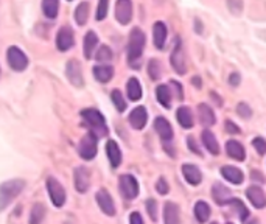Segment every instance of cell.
<instances>
[{
	"mask_svg": "<svg viewBox=\"0 0 266 224\" xmlns=\"http://www.w3.org/2000/svg\"><path fill=\"white\" fill-rule=\"evenodd\" d=\"M144 47H145V33L140 28H132V31L129 33V41H128V63L131 67L139 69L137 63L144 54Z\"/></svg>",
	"mask_w": 266,
	"mask_h": 224,
	"instance_id": "6da1fadb",
	"label": "cell"
},
{
	"mask_svg": "<svg viewBox=\"0 0 266 224\" xmlns=\"http://www.w3.org/2000/svg\"><path fill=\"white\" fill-rule=\"evenodd\" d=\"M25 187V182L22 179L8 181L0 185V210L7 209L8 205L14 201L17 195H21Z\"/></svg>",
	"mask_w": 266,
	"mask_h": 224,
	"instance_id": "7a4b0ae2",
	"label": "cell"
},
{
	"mask_svg": "<svg viewBox=\"0 0 266 224\" xmlns=\"http://www.w3.org/2000/svg\"><path fill=\"white\" fill-rule=\"evenodd\" d=\"M81 117L84 119V122L91 126V133L98 137V136H106L108 134V128H106V122L104 117L100 110L97 109H83L81 110Z\"/></svg>",
	"mask_w": 266,
	"mask_h": 224,
	"instance_id": "3957f363",
	"label": "cell"
},
{
	"mask_svg": "<svg viewBox=\"0 0 266 224\" xmlns=\"http://www.w3.org/2000/svg\"><path fill=\"white\" fill-rule=\"evenodd\" d=\"M97 149H98V137H95L92 133L86 134L78 145V154L84 160H92L97 156Z\"/></svg>",
	"mask_w": 266,
	"mask_h": 224,
	"instance_id": "277c9868",
	"label": "cell"
},
{
	"mask_svg": "<svg viewBox=\"0 0 266 224\" xmlns=\"http://www.w3.org/2000/svg\"><path fill=\"white\" fill-rule=\"evenodd\" d=\"M47 190L50 195V199L55 207H62L65 202V190L61 185V182L55 178H48L47 179Z\"/></svg>",
	"mask_w": 266,
	"mask_h": 224,
	"instance_id": "5b68a950",
	"label": "cell"
},
{
	"mask_svg": "<svg viewBox=\"0 0 266 224\" xmlns=\"http://www.w3.org/2000/svg\"><path fill=\"white\" fill-rule=\"evenodd\" d=\"M7 58H8V64L13 70L16 72H22L28 67V58L27 54L19 48V47H10L8 53H7Z\"/></svg>",
	"mask_w": 266,
	"mask_h": 224,
	"instance_id": "8992f818",
	"label": "cell"
},
{
	"mask_svg": "<svg viewBox=\"0 0 266 224\" xmlns=\"http://www.w3.org/2000/svg\"><path fill=\"white\" fill-rule=\"evenodd\" d=\"M139 182L132 175H121L120 176V192L123 195V198L131 201L134 198H137L139 195Z\"/></svg>",
	"mask_w": 266,
	"mask_h": 224,
	"instance_id": "52a82bcc",
	"label": "cell"
},
{
	"mask_svg": "<svg viewBox=\"0 0 266 224\" xmlns=\"http://www.w3.org/2000/svg\"><path fill=\"white\" fill-rule=\"evenodd\" d=\"M170 63H171V67L174 69L176 73H179V75H184V73H185L187 67H185V56H184V51H182L181 37H176L174 47H173V51H171Z\"/></svg>",
	"mask_w": 266,
	"mask_h": 224,
	"instance_id": "ba28073f",
	"label": "cell"
},
{
	"mask_svg": "<svg viewBox=\"0 0 266 224\" xmlns=\"http://www.w3.org/2000/svg\"><path fill=\"white\" fill-rule=\"evenodd\" d=\"M75 44V36H74V30L69 25H64L59 28L58 34H56V47L59 51H67L74 47Z\"/></svg>",
	"mask_w": 266,
	"mask_h": 224,
	"instance_id": "9c48e42d",
	"label": "cell"
},
{
	"mask_svg": "<svg viewBox=\"0 0 266 224\" xmlns=\"http://www.w3.org/2000/svg\"><path fill=\"white\" fill-rule=\"evenodd\" d=\"M75 189L78 193H86L91 187V172L86 166H77L75 168Z\"/></svg>",
	"mask_w": 266,
	"mask_h": 224,
	"instance_id": "30bf717a",
	"label": "cell"
},
{
	"mask_svg": "<svg viewBox=\"0 0 266 224\" xmlns=\"http://www.w3.org/2000/svg\"><path fill=\"white\" fill-rule=\"evenodd\" d=\"M65 75L69 81L72 83L75 87H83L84 86V80H83V70L78 61L70 60L65 66Z\"/></svg>",
	"mask_w": 266,
	"mask_h": 224,
	"instance_id": "8fae6325",
	"label": "cell"
},
{
	"mask_svg": "<svg viewBox=\"0 0 266 224\" xmlns=\"http://www.w3.org/2000/svg\"><path fill=\"white\" fill-rule=\"evenodd\" d=\"M115 19L121 24L126 25L132 19V4L129 0H120L115 5Z\"/></svg>",
	"mask_w": 266,
	"mask_h": 224,
	"instance_id": "7c38bea8",
	"label": "cell"
},
{
	"mask_svg": "<svg viewBox=\"0 0 266 224\" xmlns=\"http://www.w3.org/2000/svg\"><path fill=\"white\" fill-rule=\"evenodd\" d=\"M97 202H98V207L101 209L103 213H106L108 216L115 215V204H114V199L108 190L103 189L97 193Z\"/></svg>",
	"mask_w": 266,
	"mask_h": 224,
	"instance_id": "4fadbf2b",
	"label": "cell"
},
{
	"mask_svg": "<svg viewBox=\"0 0 266 224\" xmlns=\"http://www.w3.org/2000/svg\"><path fill=\"white\" fill-rule=\"evenodd\" d=\"M128 120H129V123L134 129H144L147 126V122H148L147 107L145 106H137L136 109H132Z\"/></svg>",
	"mask_w": 266,
	"mask_h": 224,
	"instance_id": "5bb4252c",
	"label": "cell"
},
{
	"mask_svg": "<svg viewBox=\"0 0 266 224\" xmlns=\"http://www.w3.org/2000/svg\"><path fill=\"white\" fill-rule=\"evenodd\" d=\"M246 196L247 199L251 201V204L254 205L255 209H263L266 205V196L261 187L258 185H251L249 189L246 190Z\"/></svg>",
	"mask_w": 266,
	"mask_h": 224,
	"instance_id": "9a60e30c",
	"label": "cell"
},
{
	"mask_svg": "<svg viewBox=\"0 0 266 224\" xmlns=\"http://www.w3.org/2000/svg\"><path fill=\"white\" fill-rule=\"evenodd\" d=\"M154 129L156 133L159 134V137H161L164 142H171L173 139V128L170 125V122L164 117H157L154 120Z\"/></svg>",
	"mask_w": 266,
	"mask_h": 224,
	"instance_id": "2e32d148",
	"label": "cell"
},
{
	"mask_svg": "<svg viewBox=\"0 0 266 224\" xmlns=\"http://www.w3.org/2000/svg\"><path fill=\"white\" fill-rule=\"evenodd\" d=\"M179 205L167 201L164 205V222L165 224H181V215H179Z\"/></svg>",
	"mask_w": 266,
	"mask_h": 224,
	"instance_id": "e0dca14e",
	"label": "cell"
},
{
	"mask_svg": "<svg viewBox=\"0 0 266 224\" xmlns=\"http://www.w3.org/2000/svg\"><path fill=\"white\" fill-rule=\"evenodd\" d=\"M182 175L185 178V181L190 185H198L203 181V173L196 165H191V163H184L182 165Z\"/></svg>",
	"mask_w": 266,
	"mask_h": 224,
	"instance_id": "ac0fdd59",
	"label": "cell"
},
{
	"mask_svg": "<svg viewBox=\"0 0 266 224\" xmlns=\"http://www.w3.org/2000/svg\"><path fill=\"white\" fill-rule=\"evenodd\" d=\"M212 196H214V199L217 201L218 205H226V204H229L230 199H232L230 198V190L221 182L214 184V187H212Z\"/></svg>",
	"mask_w": 266,
	"mask_h": 224,
	"instance_id": "d6986e66",
	"label": "cell"
},
{
	"mask_svg": "<svg viewBox=\"0 0 266 224\" xmlns=\"http://www.w3.org/2000/svg\"><path fill=\"white\" fill-rule=\"evenodd\" d=\"M153 42H154V45L159 50L165 47V42H167V25L164 22H156L153 25Z\"/></svg>",
	"mask_w": 266,
	"mask_h": 224,
	"instance_id": "ffe728a7",
	"label": "cell"
},
{
	"mask_svg": "<svg viewBox=\"0 0 266 224\" xmlns=\"http://www.w3.org/2000/svg\"><path fill=\"white\" fill-rule=\"evenodd\" d=\"M201 140H203L206 149H207L210 154H214V156H218V154H220V145H218L217 137H215L214 133H212V131L204 129L203 133H201Z\"/></svg>",
	"mask_w": 266,
	"mask_h": 224,
	"instance_id": "44dd1931",
	"label": "cell"
},
{
	"mask_svg": "<svg viewBox=\"0 0 266 224\" xmlns=\"http://www.w3.org/2000/svg\"><path fill=\"white\" fill-rule=\"evenodd\" d=\"M198 117H200V123L203 126H214L215 122H217V117L214 114V109H212L206 103H201L198 106Z\"/></svg>",
	"mask_w": 266,
	"mask_h": 224,
	"instance_id": "7402d4cb",
	"label": "cell"
},
{
	"mask_svg": "<svg viewBox=\"0 0 266 224\" xmlns=\"http://www.w3.org/2000/svg\"><path fill=\"white\" fill-rule=\"evenodd\" d=\"M221 175L224 176L226 181H229L230 184H235V185H238V184H241V182L244 181L243 172L240 170V168L232 166V165L223 166V168H221Z\"/></svg>",
	"mask_w": 266,
	"mask_h": 224,
	"instance_id": "603a6c76",
	"label": "cell"
},
{
	"mask_svg": "<svg viewBox=\"0 0 266 224\" xmlns=\"http://www.w3.org/2000/svg\"><path fill=\"white\" fill-rule=\"evenodd\" d=\"M226 153L229 157H232L235 160H240L243 162L246 159V151H244V146L237 142V140H229L226 143Z\"/></svg>",
	"mask_w": 266,
	"mask_h": 224,
	"instance_id": "cb8c5ba5",
	"label": "cell"
},
{
	"mask_svg": "<svg viewBox=\"0 0 266 224\" xmlns=\"http://www.w3.org/2000/svg\"><path fill=\"white\" fill-rule=\"evenodd\" d=\"M106 153H108V159H109L112 168L120 166V163H121V151H120V146L117 145V142L109 140L108 143H106Z\"/></svg>",
	"mask_w": 266,
	"mask_h": 224,
	"instance_id": "d4e9b609",
	"label": "cell"
},
{
	"mask_svg": "<svg viewBox=\"0 0 266 224\" xmlns=\"http://www.w3.org/2000/svg\"><path fill=\"white\" fill-rule=\"evenodd\" d=\"M94 75L95 80L100 83H109L114 77V67L109 64H100L94 67Z\"/></svg>",
	"mask_w": 266,
	"mask_h": 224,
	"instance_id": "484cf974",
	"label": "cell"
},
{
	"mask_svg": "<svg viewBox=\"0 0 266 224\" xmlns=\"http://www.w3.org/2000/svg\"><path fill=\"white\" fill-rule=\"evenodd\" d=\"M156 97H157V101L161 103V106H164V107H167V109L171 107V97H173V93H171L170 86H167V84L157 86V89H156Z\"/></svg>",
	"mask_w": 266,
	"mask_h": 224,
	"instance_id": "4316f807",
	"label": "cell"
},
{
	"mask_svg": "<svg viewBox=\"0 0 266 224\" xmlns=\"http://www.w3.org/2000/svg\"><path fill=\"white\" fill-rule=\"evenodd\" d=\"M176 119L184 129H190L193 126V114H191V109L187 106H181L176 110Z\"/></svg>",
	"mask_w": 266,
	"mask_h": 224,
	"instance_id": "83f0119b",
	"label": "cell"
},
{
	"mask_svg": "<svg viewBox=\"0 0 266 224\" xmlns=\"http://www.w3.org/2000/svg\"><path fill=\"white\" fill-rule=\"evenodd\" d=\"M98 44V36L95 31H89L84 36V58L86 60H91L92 58V53L95 51V47Z\"/></svg>",
	"mask_w": 266,
	"mask_h": 224,
	"instance_id": "f1b7e54d",
	"label": "cell"
},
{
	"mask_svg": "<svg viewBox=\"0 0 266 224\" xmlns=\"http://www.w3.org/2000/svg\"><path fill=\"white\" fill-rule=\"evenodd\" d=\"M126 93L131 101H139L142 98V93L144 92H142V86L137 78L132 77L126 81Z\"/></svg>",
	"mask_w": 266,
	"mask_h": 224,
	"instance_id": "f546056e",
	"label": "cell"
},
{
	"mask_svg": "<svg viewBox=\"0 0 266 224\" xmlns=\"http://www.w3.org/2000/svg\"><path fill=\"white\" fill-rule=\"evenodd\" d=\"M210 205L204 201H198L196 204H194V216H196V219L200 222H206L209 218H210Z\"/></svg>",
	"mask_w": 266,
	"mask_h": 224,
	"instance_id": "4dcf8cb0",
	"label": "cell"
},
{
	"mask_svg": "<svg viewBox=\"0 0 266 224\" xmlns=\"http://www.w3.org/2000/svg\"><path fill=\"white\" fill-rule=\"evenodd\" d=\"M44 216H45V207H44V205L42 204H34L31 212H30L28 221H30V224H41Z\"/></svg>",
	"mask_w": 266,
	"mask_h": 224,
	"instance_id": "1f68e13d",
	"label": "cell"
},
{
	"mask_svg": "<svg viewBox=\"0 0 266 224\" xmlns=\"http://www.w3.org/2000/svg\"><path fill=\"white\" fill-rule=\"evenodd\" d=\"M58 10L59 4L56 0H45V2H42V11L48 19H55L58 16Z\"/></svg>",
	"mask_w": 266,
	"mask_h": 224,
	"instance_id": "d6a6232c",
	"label": "cell"
},
{
	"mask_svg": "<svg viewBox=\"0 0 266 224\" xmlns=\"http://www.w3.org/2000/svg\"><path fill=\"white\" fill-rule=\"evenodd\" d=\"M89 19V4L87 2H83L78 5L77 11H75V21L78 25H84Z\"/></svg>",
	"mask_w": 266,
	"mask_h": 224,
	"instance_id": "836d02e7",
	"label": "cell"
},
{
	"mask_svg": "<svg viewBox=\"0 0 266 224\" xmlns=\"http://www.w3.org/2000/svg\"><path fill=\"white\" fill-rule=\"evenodd\" d=\"M111 100H112V103H114V106L117 107V110L118 112H125L126 110V106H128V103L125 101V98H123V95H121V92L120 90H112V93H111Z\"/></svg>",
	"mask_w": 266,
	"mask_h": 224,
	"instance_id": "e575fe53",
	"label": "cell"
},
{
	"mask_svg": "<svg viewBox=\"0 0 266 224\" xmlns=\"http://www.w3.org/2000/svg\"><path fill=\"white\" fill-rule=\"evenodd\" d=\"M95 60L98 63H104V64H108L111 60H112V50L108 47V45H103L98 48L97 54H95Z\"/></svg>",
	"mask_w": 266,
	"mask_h": 224,
	"instance_id": "d590c367",
	"label": "cell"
},
{
	"mask_svg": "<svg viewBox=\"0 0 266 224\" xmlns=\"http://www.w3.org/2000/svg\"><path fill=\"white\" fill-rule=\"evenodd\" d=\"M229 204L235 205V209H237V212H238V218H240L241 221H246V219H247V216H249V210L246 209V205H244L240 199L232 198V199L229 201Z\"/></svg>",
	"mask_w": 266,
	"mask_h": 224,
	"instance_id": "8d00e7d4",
	"label": "cell"
},
{
	"mask_svg": "<svg viewBox=\"0 0 266 224\" xmlns=\"http://www.w3.org/2000/svg\"><path fill=\"white\" fill-rule=\"evenodd\" d=\"M148 73H150V77H151L153 80L161 78V63H159V60H150Z\"/></svg>",
	"mask_w": 266,
	"mask_h": 224,
	"instance_id": "74e56055",
	"label": "cell"
},
{
	"mask_svg": "<svg viewBox=\"0 0 266 224\" xmlns=\"http://www.w3.org/2000/svg\"><path fill=\"white\" fill-rule=\"evenodd\" d=\"M108 8H109V2L101 0V2L98 4V8H97V16H95L97 21H103V19L106 17V14H108Z\"/></svg>",
	"mask_w": 266,
	"mask_h": 224,
	"instance_id": "f35d334b",
	"label": "cell"
},
{
	"mask_svg": "<svg viewBox=\"0 0 266 224\" xmlns=\"http://www.w3.org/2000/svg\"><path fill=\"white\" fill-rule=\"evenodd\" d=\"M147 210H148L150 218L156 222L157 221V204H156L154 199H148L147 201Z\"/></svg>",
	"mask_w": 266,
	"mask_h": 224,
	"instance_id": "ab89813d",
	"label": "cell"
},
{
	"mask_svg": "<svg viewBox=\"0 0 266 224\" xmlns=\"http://www.w3.org/2000/svg\"><path fill=\"white\" fill-rule=\"evenodd\" d=\"M252 145H254V148L257 149V153H258L260 156H263V154L266 153V142H264L263 137H255V139L252 140Z\"/></svg>",
	"mask_w": 266,
	"mask_h": 224,
	"instance_id": "60d3db41",
	"label": "cell"
},
{
	"mask_svg": "<svg viewBox=\"0 0 266 224\" xmlns=\"http://www.w3.org/2000/svg\"><path fill=\"white\" fill-rule=\"evenodd\" d=\"M237 112H238V116L240 117H243V119H249L251 117V114H252V109L247 106L246 103H240L238 106H237Z\"/></svg>",
	"mask_w": 266,
	"mask_h": 224,
	"instance_id": "b9f144b4",
	"label": "cell"
},
{
	"mask_svg": "<svg viewBox=\"0 0 266 224\" xmlns=\"http://www.w3.org/2000/svg\"><path fill=\"white\" fill-rule=\"evenodd\" d=\"M156 189H157V192H159V195H167L168 193V184H167V181H165V178H161L157 181V184H156Z\"/></svg>",
	"mask_w": 266,
	"mask_h": 224,
	"instance_id": "7bdbcfd3",
	"label": "cell"
},
{
	"mask_svg": "<svg viewBox=\"0 0 266 224\" xmlns=\"http://www.w3.org/2000/svg\"><path fill=\"white\" fill-rule=\"evenodd\" d=\"M187 146L191 149V151L194 153V154H198V156H203V153L200 151V148H198V145H196V142H194V139L191 137V136H188L187 137Z\"/></svg>",
	"mask_w": 266,
	"mask_h": 224,
	"instance_id": "ee69618b",
	"label": "cell"
},
{
	"mask_svg": "<svg viewBox=\"0 0 266 224\" xmlns=\"http://www.w3.org/2000/svg\"><path fill=\"white\" fill-rule=\"evenodd\" d=\"M226 131L230 134H238L240 133V128L234 123V122H230V120H226Z\"/></svg>",
	"mask_w": 266,
	"mask_h": 224,
	"instance_id": "f6af8a7d",
	"label": "cell"
},
{
	"mask_svg": "<svg viewBox=\"0 0 266 224\" xmlns=\"http://www.w3.org/2000/svg\"><path fill=\"white\" fill-rule=\"evenodd\" d=\"M170 86L171 87H174V92H176V97L179 98V100H182L184 98V92H182V86L177 83V81H171L170 83Z\"/></svg>",
	"mask_w": 266,
	"mask_h": 224,
	"instance_id": "bcb514c9",
	"label": "cell"
},
{
	"mask_svg": "<svg viewBox=\"0 0 266 224\" xmlns=\"http://www.w3.org/2000/svg\"><path fill=\"white\" fill-rule=\"evenodd\" d=\"M129 224H144V218H142L139 212H132L129 218Z\"/></svg>",
	"mask_w": 266,
	"mask_h": 224,
	"instance_id": "7dc6e473",
	"label": "cell"
},
{
	"mask_svg": "<svg viewBox=\"0 0 266 224\" xmlns=\"http://www.w3.org/2000/svg\"><path fill=\"white\" fill-rule=\"evenodd\" d=\"M240 80H241V77H240L238 73H232V75H230V77H229V84L235 87V86H238Z\"/></svg>",
	"mask_w": 266,
	"mask_h": 224,
	"instance_id": "c3c4849f",
	"label": "cell"
},
{
	"mask_svg": "<svg viewBox=\"0 0 266 224\" xmlns=\"http://www.w3.org/2000/svg\"><path fill=\"white\" fill-rule=\"evenodd\" d=\"M246 224H260V221H258V219H252V221H249V222H246Z\"/></svg>",
	"mask_w": 266,
	"mask_h": 224,
	"instance_id": "681fc988",
	"label": "cell"
},
{
	"mask_svg": "<svg viewBox=\"0 0 266 224\" xmlns=\"http://www.w3.org/2000/svg\"><path fill=\"white\" fill-rule=\"evenodd\" d=\"M194 84H196L198 87H200V78L196 77V78H194Z\"/></svg>",
	"mask_w": 266,
	"mask_h": 224,
	"instance_id": "f907efd6",
	"label": "cell"
},
{
	"mask_svg": "<svg viewBox=\"0 0 266 224\" xmlns=\"http://www.w3.org/2000/svg\"><path fill=\"white\" fill-rule=\"evenodd\" d=\"M212 224H218V222H212Z\"/></svg>",
	"mask_w": 266,
	"mask_h": 224,
	"instance_id": "816d5d0a",
	"label": "cell"
},
{
	"mask_svg": "<svg viewBox=\"0 0 266 224\" xmlns=\"http://www.w3.org/2000/svg\"><path fill=\"white\" fill-rule=\"evenodd\" d=\"M227 224H232V222H227Z\"/></svg>",
	"mask_w": 266,
	"mask_h": 224,
	"instance_id": "f5cc1de1",
	"label": "cell"
}]
</instances>
